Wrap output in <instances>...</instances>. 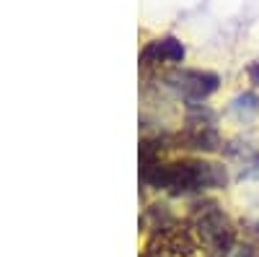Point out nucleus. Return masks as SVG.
Masks as SVG:
<instances>
[{"mask_svg": "<svg viewBox=\"0 0 259 257\" xmlns=\"http://www.w3.org/2000/svg\"><path fill=\"white\" fill-rule=\"evenodd\" d=\"M140 179L143 185L171 192V195H192V192L223 187L228 182V174L221 164L202 159H179V161L150 159L140 161Z\"/></svg>", "mask_w": 259, "mask_h": 257, "instance_id": "f257e3e1", "label": "nucleus"}, {"mask_svg": "<svg viewBox=\"0 0 259 257\" xmlns=\"http://www.w3.org/2000/svg\"><path fill=\"white\" fill-rule=\"evenodd\" d=\"M166 86L174 89L184 104H202L207 96H212L221 86L218 73L212 70H197V68H182L166 76Z\"/></svg>", "mask_w": 259, "mask_h": 257, "instance_id": "f03ea898", "label": "nucleus"}, {"mask_svg": "<svg viewBox=\"0 0 259 257\" xmlns=\"http://www.w3.org/2000/svg\"><path fill=\"white\" fill-rule=\"evenodd\" d=\"M187 57V50L184 45L177 39V36H158V39H150L145 42V47L140 50V68H158V65H179Z\"/></svg>", "mask_w": 259, "mask_h": 257, "instance_id": "7ed1b4c3", "label": "nucleus"}, {"mask_svg": "<svg viewBox=\"0 0 259 257\" xmlns=\"http://www.w3.org/2000/svg\"><path fill=\"white\" fill-rule=\"evenodd\" d=\"M231 112H236L239 117H249V115H256L259 112V96L246 91V94H239L233 101H231Z\"/></svg>", "mask_w": 259, "mask_h": 257, "instance_id": "20e7f679", "label": "nucleus"}, {"mask_svg": "<svg viewBox=\"0 0 259 257\" xmlns=\"http://www.w3.org/2000/svg\"><path fill=\"white\" fill-rule=\"evenodd\" d=\"M246 76H249V81H251V83H259V60H256V62H251V65L246 68Z\"/></svg>", "mask_w": 259, "mask_h": 257, "instance_id": "39448f33", "label": "nucleus"}]
</instances>
